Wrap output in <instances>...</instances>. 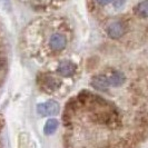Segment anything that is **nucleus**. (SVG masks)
<instances>
[{
	"label": "nucleus",
	"instance_id": "nucleus-12",
	"mask_svg": "<svg viewBox=\"0 0 148 148\" xmlns=\"http://www.w3.org/2000/svg\"><path fill=\"white\" fill-rule=\"evenodd\" d=\"M96 1L99 5H101V6H106V5H108L109 2H111L112 0H96Z\"/></svg>",
	"mask_w": 148,
	"mask_h": 148
},
{
	"label": "nucleus",
	"instance_id": "nucleus-13",
	"mask_svg": "<svg viewBox=\"0 0 148 148\" xmlns=\"http://www.w3.org/2000/svg\"><path fill=\"white\" fill-rule=\"evenodd\" d=\"M5 66H6V61H5V59H2V58H0V71L5 68Z\"/></svg>",
	"mask_w": 148,
	"mask_h": 148
},
{
	"label": "nucleus",
	"instance_id": "nucleus-11",
	"mask_svg": "<svg viewBox=\"0 0 148 148\" xmlns=\"http://www.w3.org/2000/svg\"><path fill=\"white\" fill-rule=\"evenodd\" d=\"M125 1H126V0H114V6L116 8L121 7V6L125 3Z\"/></svg>",
	"mask_w": 148,
	"mask_h": 148
},
{
	"label": "nucleus",
	"instance_id": "nucleus-4",
	"mask_svg": "<svg viewBox=\"0 0 148 148\" xmlns=\"http://www.w3.org/2000/svg\"><path fill=\"white\" fill-rule=\"evenodd\" d=\"M91 86L94 88H96L97 90H100V91H105L110 87V82H109V77H106L105 75H98L95 76L92 79H91Z\"/></svg>",
	"mask_w": 148,
	"mask_h": 148
},
{
	"label": "nucleus",
	"instance_id": "nucleus-8",
	"mask_svg": "<svg viewBox=\"0 0 148 148\" xmlns=\"http://www.w3.org/2000/svg\"><path fill=\"white\" fill-rule=\"evenodd\" d=\"M109 82L110 85L115 86V87H120L121 85H124L126 82V77L121 71H114L111 76L109 77Z\"/></svg>",
	"mask_w": 148,
	"mask_h": 148
},
{
	"label": "nucleus",
	"instance_id": "nucleus-5",
	"mask_svg": "<svg viewBox=\"0 0 148 148\" xmlns=\"http://www.w3.org/2000/svg\"><path fill=\"white\" fill-rule=\"evenodd\" d=\"M77 67L71 61H62L58 66V74L62 77H71L76 73Z\"/></svg>",
	"mask_w": 148,
	"mask_h": 148
},
{
	"label": "nucleus",
	"instance_id": "nucleus-3",
	"mask_svg": "<svg viewBox=\"0 0 148 148\" xmlns=\"http://www.w3.org/2000/svg\"><path fill=\"white\" fill-rule=\"evenodd\" d=\"M124 32H125V26L120 21L111 22L107 27V35L111 39H118L124 35Z\"/></svg>",
	"mask_w": 148,
	"mask_h": 148
},
{
	"label": "nucleus",
	"instance_id": "nucleus-6",
	"mask_svg": "<svg viewBox=\"0 0 148 148\" xmlns=\"http://www.w3.org/2000/svg\"><path fill=\"white\" fill-rule=\"evenodd\" d=\"M60 85H61V82H60L58 79H56V78H53V77H50V76H46V77L42 78L41 87H42L46 91L51 92V91H55L56 89L59 88Z\"/></svg>",
	"mask_w": 148,
	"mask_h": 148
},
{
	"label": "nucleus",
	"instance_id": "nucleus-1",
	"mask_svg": "<svg viewBox=\"0 0 148 148\" xmlns=\"http://www.w3.org/2000/svg\"><path fill=\"white\" fill-rule=\"evenodd\" d=\"M37 112L40 116H52L59 112V105L56 100H48L37 106Z\"/></svg>",
	"mask_w": 148,
	"mask_h": 148
},
{
	"label": "nucleus",
	"instance_id": "nucleus-10",
	"mask_svg": "<svg viewBox=\"0 0 148 148\" xmlns=\"http://www.w3.org/2000/svg\"><path fill=\"white\" fill-rule=\"evenodd\" d=\"M135 12L141 18H148V0H144L139 2L135 9Z\"/></svg>",
	"mask_w": 148,
	"mask_h": 148
},
{
	"label": "nucleus",
	"instance_id": "nucleus-7",
	"mask_svg": "<svg viewBox=\"0 0 148 148\" xmlns=\"http://www.w3.org/2000/svg\"><path fill=\"white\" fill-rule=\"evenodd\" d=\"M18 147L19 148H36V145H35V143L32 140V138L29 136V134L21 133L19 135Z\"/></svg>",
	"mask_w": 148,
	"mask_h": 148
},
{
	"label": "nucleus",
	"instance_id": "nucleus-2",
	"mask_svg": "<svg viewBox=\"0 0 148 148\" xmlns=\"http://www.w3.org/2000/svg\"><path fill=\"white\" fill-rule=\"evenodd\" d=\"M67 39L61 34H53L49 39V47L53 51H61L66 48Z\"/></svg>",
	"mask_w": 148,
	"mask_h": 148
},
{
	"label": "nucleus",
	"instance_id": "nucleus-9",
	"mask_svg": "<svg viewBox=\"0 0 148 148\" xmlns=\"http://www.w3.org/2000/svg\"><path fill=\"white\" fill-rule=\"evenodd\" d=\"M58 126H59V123H58L57 119L55 118L48 119L44 126V133L46 135H48V136H50V135H52V134L57 130Z\"/></svg>",
	"mask_w": 148,
	"mask_h": 148
}]
</instances>
